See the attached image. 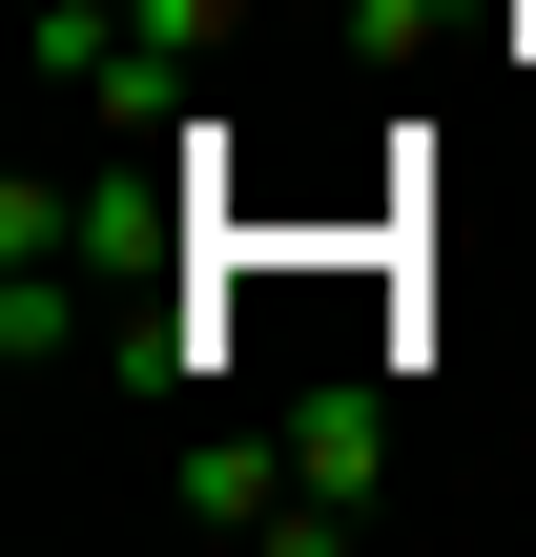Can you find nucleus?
<instances>
[{"mask_svg": "<svg viewBox=\"0 0 536 557\" xmlns=\"http://www.w3.org/2000/svg\"><path fill=\"white\" fill-rule=\"evenodd\" d=\"M372 475H392V413H372V393H310V413H289V557L351 537V517H372Z\"/></svg>", "mask_w": 536, "mask_h": 557, "instance_id": "obj_1", "label": "nucleus"}, {"mask_svg": "<svg viewBox=\"0 0 536 557\" xmlns=\"http://www.w3.org/2000/svg\"><path fill=\"white\" fill-rule=\"evenodd\" d=\"M186 517L207 537H289V434H186Z\"/></svg>", "mask_w": 536, "mask_h": 557, "instance_id": "obj_2", "label": "nucleus"}]
</instances>
